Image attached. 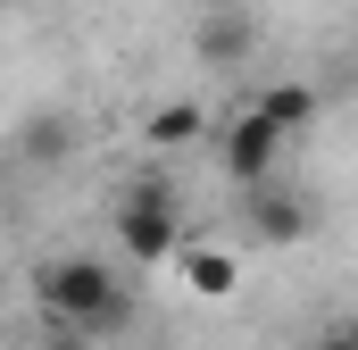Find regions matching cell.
Wrapping results in <instances>:
<instances>
[{
  "instance_id": "5",
  "label": "cell",
  "mask_w": 358,
  "mask_h": 350,
  "mask_svg": "<svg viewBox=\"0 0 358 350\" xmlns=\"http://www.w3.org/2000/svg\"><path fill=\"white\" fill-rule=\"evenodd\" d=\"M250 42H259L250 8H208V17L192 25V59H200V67H242V59H250Z\"/></svg>"
},
{
  "instance_id": "7",
  "label": "cell",
  "mask_w": 358,
  "mask_h": 350,
  "mask_svg": "<svg viewBox=\"0 0 358 350\" xmlns=\"http://www.w3.org/2000/svg\"><path fill=\"white\" fill-rule=\"evenodd\" d=\"M176 259H183V284H192L200 300H234V292H242V259L217 251V242H183Z\"/></svg>"
},
{
  "instance_id": "3",
  "label": "cell",
  "mask_w": 358,
  "mask_h": 350,
  "mask_svg": "<svg viewBox=\"0 0 358 350\" xmlns=\"http://www.w3.org/2000/svg\"><path fill=\"white\" fill-rule=\"evenodd\" d=\"M275 159H283V134H275L259 108H234L225 134H217V167H225V183H234V192H259V183H275Z\"/></svg>"
},
{
  "instance_id": "6",
  "label": "cell",
  "mask_w": 358,
  "mask_h": 350,
  "mask_svg": "<svg viewBox=\"0 0 358 350\" xmlns=\"http://www.w3.org/2000/svg\"><path fill=\"white\" fill-rule=\"evenodd\" d=\"M76 142H84V134H76L67 108H34V117L17 125V159H25V167H67Z\"/></svg>"
},
{
  "instance_id": "2",
  "label": "cell",
  "mask_w": 358,
  "mask_h": 350,
  "mask_svg": "<svg viewBox=\"0 0 358 350\" xmlns=\"http://www.w3.org/2000/svg\"><path fill=\"white\" fill-rule=\"evenodd\" d=\"M117 242L142 267H159V259L183 251V217H176V183H167V175H134V183L117 192Z\"/></svg>"
},
{
  "instance_id": "4",
  "label": "cell",
  "mask_w": 358,
  "mask_h": 350,
  "mask_svg": "<svg viewBox=\"0 0 358 350\" xmlns=\"http://www.w3.org/2000/svg\"><path fill=\"white\" fill-rule=\"evenodd\" d=\"M242 225H250V242H267V251H300L308 225H317V209L275 175V183H259V192H242Z\"/></svg>"
},
{
  "instance_id": "11",
  "label": "cell",
  "mask_w": 358,
  "mask_h": 350,
  "mask_svg": "<svg viewBox=\"0 0 358 350\" xmlns=\"http://www.w3.org/2000/svg\"><path fill=\"white\" fill-rule=\"evenodd\" d=\"M317 350H358V326H334V334H317Z\"/></svg>"
},
{
  "instance_id": "9",
  "label": "cell",
  "mask_w": 358,
  "mask_h": 350,
  "mask_svg": "<svg viewBox=\"0 0 358 350\" xmlns=\"http://www.w3.org/2000/svg\"><path fill=\"white\" fill-rule=\"evenodd\" d=\"M142 134H150L159 150H183V142L208 134V108H200V100H159V108L142 117Z\"/></svg>"
},
{
  "instance_id": "1",
  "label": "cell",
  "mask_w": 358,
  "mask_h": 350,
  "mask_svg": "<svg viewBox=\"0 0 358 350\" xmlns=\"http://www.w3.org/2000/svg\"><path fill=\"white\" fill-rule=\"evenodd\" d=\"M34 300H42V326H76L84 342H117L134 326V300H125L117 267H100V259H50L34 275Z\"/></svg>"
},
{
  "instance_id": "10",
  "label": "cell",
  "mask_w": 358,
  "mask_h": 350,
  "mask_svg": "<svg viewBox=\"0 0 358 350\" xmlns=\"http://www.w3.org/2000/svg\"><path fill=\"white\" fill-rule=\"evenodd\" d=\"M42 350H100V342H84L76 326H42Z\"/></svg>"
},
{
  "instance_id": "8",
  "label": "cell",
  "mask_w": 358,
  "mask_h": 350,
  "mask_svg": "<svg viewBox=\"0 0 358 350\" xmlns=\"http://www.w3.org/2000/svg\"><path fill=\"white\" fill-rule=\"evenodd\" d=\"M250 108H259L275 134L292 142V134H308V125H317V108H325V100H317V84H267L259 100H250Z\"/></svg>"
}]
</instances>
